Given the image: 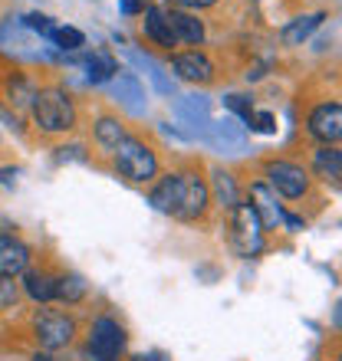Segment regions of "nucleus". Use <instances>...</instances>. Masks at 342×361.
<instances>
[{
  "instance_id": "b1692460",
  "label": "nucleus",
  "mask_w": 342,
  "mask_h": 361,
  "mask_svg": "<svg viewBox=\"0 0 342 361\" xmlns=\"http://www.w3.org/2000/svg\"><path fill=\"white\" fill-rule=\"evenodd\" d=\"M49 43H53L57 49L73 53V49H83L86 47V37H83V30H76V27H57V30H53V37H49Z\"/></svg>"
},
{
  "instance_id": "393cba45",
  "label": "nucleus",
  "mask_w": 342,
  "mask_h": 361,
  "mask_svg": "<svg viewBox=\"0 0 342 361\" xmlns=\"http://www.w3.org/2000/svg\"><path fill=\"white\" fill-rule=\"evenodd\" d=\"M214 194H218L220 207H234L237 204V188H234V178L228 171H214Z\"/></svg>"
},
{
  "instance_id": "412c9836",
  "label": "nucleus",
  "mask_w": 342,
  "mask_h": 361,
  "mask_svg": "<svg viewBox=\"0 0 342 361\" xmlns=\"http://www.w3.org/2000/svg\"><path fill=\"white\" fill-rule=\"evenodd\" d=\"M115 95L122 99L132 112H142V99H145V89L142 82L132 76V73H122V76L115 79Z\"/></svg>"
},
{
  "instance_id": "7ed1b4c3",
  "label": "nucleus",
  "mask_w": 342,
  "mask_h": 361,
  "mask_svg": "<svg viewBox=\"0 0 342 361\" xmlns=\"http://www.w3.org/2000/svg\"><path fill=\"white\" fill-rule=\"evenodd\" d=\"M115 171L122 174V178L135 180V184H145V180H152L155 171H158V158L138 138H122V145L115 148Z\"/></svg>"
},
{
  "instance_id": "39448f33",
  "label": "nucleus",
  "mask_w": 342,
  "mask_h": 361,
  "mask_svg": "<svg viewBox=\"0 0 342 361\" xmlns=\"http://www.w3.org/2000/svg\"><path fill=\"white\" fill-rule=\"evenodd\" d=\"M33 332H37V342L47 348V352H57V348H66L76 335V322L69 319L66 312H37L33 319Z\"/></svg>"
},
{
  "instance_id": "f257e3e1",
  "label": "nucleus",
  "mask_w": 342,
  "mask_h": 361,
  "mask_svg": "<svg viewBox=\"0 0 342 361\" xmlns=\"http://www.w3.org/2000/svg\"><path fill=\"white\" fill-rule=\"evenodd\" d=\"M152 207L178 220H198L208 207V184L198 174H168L152 190Z\"/></svg>"
},
{
  "instance_id": "f03ea898",
  "label": "nucleus",
  "mask_w": 342,
  "mask_h": 361,
  "mask_svg": "<svg viewBox=\"0 0 342 361\" xmlns=\"http://www.w3.org/2000/svg\"><path fill=\"white\" fill-rule=\"evenodd\" d=\"M33 122L43 128V132L57 135V132H69L76 125V109H73V99H69L63 89H40L33 95Z\"/></svg>"
},
{
  "instance_id": "dca6fc26",
  "label": "nucleus",
  "mask_w": 342,
  "mask_h": 361,
  "mask_svg": "<svg viewBox=\"0 0 342 361\" xmlns=\"http://www.w3.org/2000/svg\"><path fill=\"white\" fill-rule=\"evenodd\" d=\"M326 20V13H309V17H296V20H290L283 27V33H280V39H283L286 47H300L309 33H313L319 23Z\"/></svg>"
},
{
  "instance_id": "f3484780",
  "label": "nucleus",
  "mask_w": 342,
  "mask_h": 361,
  "mask_svg": "<svg viewBox=\"0 0 342 361\" xmlns=\"http://www.w3.org/2000/svg\"><path fill=\"white\" fill-rule=\"evenodd\" d=\"M83 69H86V79L95 82V86H99V82H109V79L119 73V69H115V59L109 56V53H99V49L83 59Z\"/></svg>"
},
{
  "instance_id": "20e7f679",
  "label": "nucleus",
  "mask_w": 342,
  "mask_h": 361,
  "mask_svg": "<svg viewBox=\"0 0 342 361\" xmlns=\"http://www.w3.org/2000/svg\"><path fill=\"white\" fill-rule=\"evenodd\" d=\"M230 247L244 259L256 257L264 250V227H260V220H256V214L247 204H234L230 207Z\"/></svg>"
},
{
  "instance_id": "4be33fe9",
  "label": "nucleus",
  "mask_w": 342,
  "mask_h": 361,
  "mask_svg": "<svg viewBox=\"0 0 342 361\" xmlns=\"http://www.w3.org/2000/svg\"><path fill=\"white\" fill-rule=\"evenodd\" d=\"M83 295H86V283H83V276L69 273V276H59V279H57L53 299H63V302H79Z\"/></svg>"
},
{
  "instance_id": "9d476101",
  "label": "nucleus",
  "mask_w": 342,
  "mask_h": 361,
  "mask_svg": "<svg viewBox=\"0 0 342 361\" xmlns=\"http://www.w3.org/2000/svg\"><path fill=\"white\" fill-rule=\"evenodd\" d=\"M30 267V250L23 240L10 237V233H0V276H20L27 273Z\"/></svg>"
},
{
  "instance_id": "bb28decb",
  "label": "nucleus",
  "mask_w": 342,
  "mask_h": 361,
  "mask_svg": "<svg viewBox=\"0 0 342 361\" xmlns=\"http://www.w3.org/2000/svg\"><path fill=\"white\" fill-rule=\"evenodd\" d=\"M20 27L30 30V33L40 39H49L53 30H57V23H53V17H47V13H27V17L20 20Z\"/></svg>"
},
{
  "instance_id": "a211bd4d",
  "label": "nucleus",
  "mask_w": 342,
  "mask_h": 361,
  "mask_svg": "<svg viewBox=\"0 0 342 361\" xmlns=\"http://www.w3.org/2000/svg\"><path fill=\"white\" fill-rule=\"evenodd\" d=\"M313 168H316V174L323 180H339V174H342V152L336 148V145H323L319 152H316V158H313Z\"/></svg>"
},
{
  "instance_id": "6ab92c4d",
  "label": "nucleus",
  "mask_w": 342,
  "mask_h": 361,
  "mask_svg": "<svg viewBox=\"0 0 342 361\" xmlns=\"http://www.w3.org/2000/svg\"><path fill=\"white\" fill-rule=\"evenodd\" d=\"M129 59H132V63H138V66L148 73V79H152L155 89H158L162 95H175V82H171L168 73H165V69L158 66L152 56H145V53H138V49H129Z\"/></svg>"
},
{
  "instance_id": "f704fd0d",
  "label": "nucleus",
  "mask_w": 342,
  "mask_h": 361,
  "mask_svg": "<svg viewBox=\"0 0 342 361\" xmlns=\"http://www.w3.org/2000/svg\"><path fill=\"white\" fill-rule=\"evenodd\" d=\"M93 361H115V358H93Z\"/></svg>"
},
{
  "instance_id": "2f4dec72",
  "label": "nucleus",
  "mask_w": 342,
  "mask_h": 361,
  "mask_svg": "<svg viewBox=\"0 0 342 361\" xmlns=\"http://www.w3.org/2000/svg\"><path fill=\"white\" fill-rule=\"evenodd\" d=\"M171 4H178V7H188V10H198V7H211V4H218V0H171Z\"/></svg>"
},
{
  "instance_id": "aec40b11",
  "label": "nucleus",
  "mask_w": 342,
  "mask_h": 361,
  "mask_svg": "<svg viewBox=\"0 0 342 361\" xmlns=\"http://www.w3.org/2000/svg\"><path fill=\"white\" fill-rule=\"evenodd\" d=\"M23 289H27V295L33 302H49V299H53V289H57V279L49 273L30 269V273L23 276Z\"/></svg>"
},
{
  "instance_id": "5701e85b",
  "label": "nucleus",
  "mask_w": 342,
  "mask_h": 361,
  "mask_svg": "<svg viewBox=\"0 0 342 361\" xmlns=\"http://www.w3.org/2000/svg\"><path fill=\"white\" fill-rule=\"evenodd\" d=\"M122 138H125V132L115 118H99V122H95V142L102 145V148H112L115 152V148L122 145Z\"/></svg>"
},
{
  "instance_id": "7c9ffc66",
  "label": "nucleus",
  "mask_w": 342,
  "mask_h": 361,
  "mask_svg": "<svg viewBox=\"0 0 342 361\" xmlns=\"http://www.w3.org/2000/svg\"><path fill=\"white\" fill-rule=\"evenodd\" d=\"M119 10H122L125 17H138L148 10V0H119Z\"/></svg>"
},
{
  "instance_id": "473e14b6",
  "label": "nucleus",
  "mask_w": 342,
  "mask_h": 361,
  "mask_svg": "<svg viewBox=\"0 0 342 361\" xmlns=\"http://www.w3.org/2000/svg\"><path fill=\"white\" fill-rule=\"evenodd\" d=\"M132 361H171L165 352H148V355H135Z\"/></svg>"
},
{
  "instance_id": "f8f14e48",
  "label": "nucleus",
  "mask_w": 342,
  "mask_h": 361,
  "mask_svg": "<svg viewBox=\"0 0 342 361\" xmlns=\"http://www.w3.org/2000/svg\"><path fill=\"white\" fill-rule=\"evenodd\" d=\"M171 66L178 73L181 79H188V82H211L214 79V66H211V59L204 53H181V56L171 59Z\"/></svg>"
},
{
  "instance_id": "ddd939ff",
  "label": "nucleus",
  "mask_w": 342,
  "mask_h": 361,
  "mask_svg": "<svg viewBox=\"0 0 342 361\" xmlns=\"http://www.w3.org/2000/svg\"><path fill=\"white\" fill-rule=\"evenodd\" d=\"M165 17H168V27H171V33H175V39L191 43V47H201V43H204V23H201L198 17H191L184 10H171Z\"/></svg>"
},
{
  "instance_id": "72a5a7b5",
  "label": "nucleus",
  "mask_w": 342,
  "mask_h": 361,
  "mask_svg": "<svg viewBox=\"0 0 342 361\" xmlns=\"http://www.w3.org/2000/svg\"><path fill=\"white\" fill-rule=\"evenodd\" d=\"M10 178H17V168H13V171H10V168L7 171H0V180H10Z\"/></svg>"
},
{
  "instance_id": "c85d7f7f",
  "label": "nucleus",
  "mask_w": 342,
  "mask_h": 361,
  "mask_svg": "<svg viewBox=\"0 0 342 361\" xmlns=\"http://www.w3.org/2000/svg\"><path fill=\"white\" fill-rule=\"evenodd\" d=\"M17 295H20L17 283L10 276H0V309H10V305L17 302Z\"/></svg>"
},
{
  "instance_id": "c756f323",
  "label": "nucleus",
  "mask_w": 342,
  "mask_h": 361,
  "mask_svg": "<svg viewBox=\"0 0 342 361\" xmlns=\"http://www.w3.org/2000/svg\"><path fill=\"white\" fill-rule=\"evenodd\" d=\"M224 105H228L230 112H237L244 122H247L250 115H254V105H250L247 95H228V99H224Z\"/></svg>"
},
{
  "instance_id": "a878e982",
  "label": "nucleus",
  "mask_w": 342,
  "mask_h": 361,
  "mask_svg": "<svg viewBox=\"0 0 342 361\" xmlns=\"http://www.w3.org/2000/svg\"><path fill=\"white\" fill-rule=\"evenodd\" d=\"M7 95H10V102H13V105H20V109H27V105L33 102V95H37V89L30 86L27 79L10 76V79H7Z\"/></svg>"
},
{
  "instance_id": "1a4fd4ad",
  "label": "nucleus",
  "mask_w": 342,
  "mask_h": 361,
  "mask_svg": "<svg viewBox=\"0 0 342 361\" xmlns=\"http://www.w3.org/2000/svg\"><path fill=\"white\" fill-rule=\"evenodd\" d=\"M247 207L256 214V220H260V227L264 230H276L280 224H283V210H280L273 190L266 188V184H254V188H250V204Z\"/></svg>"
},
{
  "instance_id": "cd10ccee",
  "label": "nucleus",
  "mask_w": 342,
  "mask_h": 361,
  "mask_svg": "<svg viewBox=\"0 0 342 361\" xmlns=\"http://www.w3.org/2000/svg\"><path fill=\"white\" fill-rule=\"evenodd\" d=\"M247 128H254V132H260V135H273L276 132V118L270 112H254L247 118Z\"/></svg>"
},
{
  "instance_id": "9b49d317",
  "label": "nucleus",
  "mask_w": 342,
  "mask_h": 361,
  "mask_svg": "<svg viewBox=\"0 0 342 361\" xmlns=\"http://www.w3.org/2000/svg\"><path fill=\"white\" fill-rule=\"evenodd\" d=\"M201 135H204L211 145L224 148V152H240V148H244V138H247V132H244V125H240L237 118H220V122H208V128H204Z\"/></svg>"
},
{
  "instance_id": "0eeeda50",
  "label": "nucleus",
  "mask_w": 342,
  "mask_h": 361,
  "mask_svg": "<svg viewBox=\"0 0 342 361\" xmlns=\"http://www.w3.org/2000/svg\"><path fill=\"white\" fill-rule=\"evenodd\" d=\"M266 178H270V188L283 197L296 200L303 197L309 190V174L300 168V164H290V161H270L266 164Z\"/></svg>"
},
{
  "instance_id": "423d86ee",
  "label": "nucleus",
  "mask_w": 342,
  "mask_h": 361,
  "mask_svg": "<svg viewBox=\"0 0 342 361\" xmlns=\"http://www.w3.org/2000/svg\"><path fill=\"white\" fill-rule=\"evenodd\" d=\"M125 348V332L122 325L102 315V319H95L93 332H89V345H86V352L89 358H119V352Z\"/></svg>"
},
{
  "instance_id": "6e6552de",
  "label": "nucleus",
  "mask_w": 342,
  "mask_h": 361,
  "mask_svg": "<svg viewBox=\"0 0 342 361\" xmlns=\"http://www.w3.org/2000/svg\"><path fill=\"white\" fill-rule=\"evenodd\" d=\"M309 135L323 145H336L342 135V105L339 102H323L309 115Z\"/></svg>"
},
{
  "instance_id": "2eb2a0df",
  "label": "nucleus",
  "mask_w": 342,
  "mask_h": 361,
  "mask_svg": "<svg viewBox=\"0 0 342 361\" xmlns=\"http://www.w3.org/2000/svg\"><path fill=\"white\" fill-rule=\"evenodd\" d=\"M145 33L158 43V47H175L178 39H175V33H171V27H168V17H165V10H158V7H148L145 10Z\"/></svg>"
},
{
  "instance_id": "4468645a",
  "label": "nucleus",
  "mask_w": 342,
  "mask_h": 361,
  "mask_svg": "<svg viewBox=\"0 0 342 361\" xmlns=\"http://www.w3.org/2000/svg\"><path fill=\"white\" fill-rule=\"evenodd\" d=\"M208 99L204 95H184L178 102V115H181V122L184 125H191V128H198V132H204L208 128Z\"/></svg>"
}]
</instances>
